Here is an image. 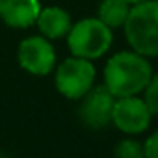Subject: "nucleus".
<instances>
[{
	"instance_id": "obj_8",
	"label": "nucleus",
	"mask_w": 158,
	"mask_h": 158,
	"mask_svg": "<svg viewBox=\"0 0 158 158\" xmlns=\"http://www.w3.org/2000/svg\"><path fill=\"white\" fill-rule=\"evenodd\" d=\"M41 12L39 0H0V19L15 29H26L36 24Z\"/></svg>"
},
{
	"instance_id": "obj_5",
	"label": "nucleus",
	"mask_w": 158,
	"mask_h": 158,
	"mask_svg": "<svg viewBox=\"0 0 158 158\" xmlns=\"http://www.w3.org/2000/svg\"><path fill=\"white\" fill-rule=\"evenodd\" d=\"M80 100L82 102L78 106L77 114L82 124H85L89 129L94 131L104 129L110 124L116 97L104 85L92 87Z\"/></svg>"
},
{
	"instance_id": "obj_14",
	"label": "nucleus",
	"mask_w": 158,
	"mask_h": 158,
	"mask_svg": "<svg viewBox=\"0 0 158 158\" xmlns=\"http://www.w3.org/2000/svg\"><path fill=\"white\" fill-rule=\"evenodd\" d=\"M126 2L131 5H136V4H141V2H146V0H126Z\"/></svg>"
},
{
	"instance_id": "obj_6",
	"label": "nucleus",
	"mask_w": 158,
	"mask_h": 158,
	"mask_svg": "<svg viewBox=\"0 0 158 158\" xmlns=\"http://www.w3.org/2000/svg\"><path fill=\"white\" fill-rule=\"evenodd\" d=\"M153 114L150 112L146 102L138 95L121 97L116 99L112 109V121L110 123L124 134H141L150 127Z\"/></svg>"
},
{
	"instance_id": "obj_1",
	"label": "nucleus",
	"mask_w": 158,
	"mask_h": 158,
	"mask_svg": "<svg viewBox=\"0 0 158 158\" xmlns=\"http://www.w3.org/2000/svg\"><path fill=\"white\" fill-rule=\"evenodd\" d=\"M153 75L148 58L136 51H121L107 60L104 66V87L116 99L138 95L146 89Z\"/></svg>"
},
{
	"instance_id": "obj_4",
	"label": "nucleus",
	"mask_w": 158,
	"mask_h": 158,
	"mask_svg": "<svg viewBox=\"0 0 158 158\" xmlns=\"http://www.w3.org/2000/svg\"><path fill=\"white\" fill-rule=\"evenodd\" d=\"M95 83V66L90 60L70 56L55 73L56 90L70 100H80Z\"/></svg>"
},
{
	"instance_id": "obj_10",
	"label": "nucleus",
	"mask_w": 158,
	"mask_h": 158,
	"mask_svg": "<svg viewBox=\"0 0 158 158\" xmlns=\"http://www.w3.org/2000/svg\"><path fill=\"white\" fill-rule=\"evenodd\" d=\"M131 10L126 0H102L99 7V19L110 29L123 27Z\"/></svg>"
},
{
	"instance_id": "obj_7",
	"label": "nucleus",
	"mask_w": 158,
	"mask_h": 158,
	"mask_svg": "<svg viewBox=\"0 0 158 158\" xmlns=\"http://www.w3.org/2000/svg\"><path fill=\"white\" fill-rule=\"evenodd\" d=\"M17 60L27 73L44 77L55 70L56 51L44 36H31L19 44Z\"/></svg>"
},
{
	"instance_id": "obj_3",
	"label": "nucleus",
	"mask_w": 158,
	"mask_h": 158,
	"mask_svg": "<svg viewBox=\"0 0 158 158\" xmlns=\"http://www.w3.org/2000/svg\"><path fill=\"white\" fill-rule=\"evenodd\" d=\"M66 38L72 56L92 61L109 51L112 44V29L107 27L99 17H87L73 24Z\"/></svg>"
},
{
	"instance_id": "obj_12",
	"label": "nucleus",
	"mask_w": 158,
	"mask_h": 158,
	"mask_svg": "<svg viewBox=\"0 0 158 158\" xmlns=\"http://www.w3.org/2000/svg\"><path fill=\"white\" fill-rule=\"evenodd\" d=\"M143 100L153 116H158V73H153L148 82L146 89L143 90Z\"/></svg>"
},
{
	"instance_id": "obj_15",
	"label": "nucleus",
	"mask_w": 158,
	"mask_h": 158,
	"mask_svg": "<svg viewBox=\"0 0 158 158\" xmlns=\"http://www.w3.org/2000/svg\"><path fill=\"white\" fill-rule=\"evenodd\" d=\"M0 158H9L7 155H4V153H0Z\"/></svg>"
},
{
	"instance_id": "obj_13",
	"label": "nucleus",
	"mask_w": 158,
	"mask_h": 158,
	"mask_svg": "<svg viewBox=\"0 0 158 158\" xmlns=\"http://www.w3.org/2000/svg\"><path fill=\"white\" fill-rule=\"evenodd\" d=\"M144 148V158H158V127L146 138L143 143Z\"/></svg>"
},
{
	"instance_id": "obj_9",
	"label": "nucleus",
	"mask_w": 158,
	"mask_h": 158,
	"mask_svg": "<svg viewBox=\"0 0 158 158\" xmlns=\"http://www.w3.org/2000/svg\"><path fill=\"white\" fill-rule=\"evenodd\" d=\"M41 36H44L46 39H60L65 38L72 29V17L70 14L61 7H44L41 9L36 21Z\"/></svg>"
},
{
	"instance_id": "obj_11",
	"label": "nucleus",
	"mask_w": 158,
	"mask_h": 158,
	"mask_svg": "<svg viewBox=\"0 0 158 158\" xmlns=\"http://www.w3.org/2000/svg\"><path fill=\"white\" fill-rule=\"evenodd\" d=\"M114 158H144L143 143L134 138H124L114 146Z\"/></svg>"
},
{
	"instance_id": "obj_2",
	"label": "nucleus",
	"mask_w": 158,
	"mask_h": 158,
	"mask_svg": "<svg viewBox=\"0 0 158 158\" xmlns=\"http://www.w3.org/2000/svg\"><path fill=\"white\" fill-rule=\"evenodd\" d=\"M123 27L133 51L144 58L158 56V0L131 5Z\"/></svg>"
}]
</instances>
